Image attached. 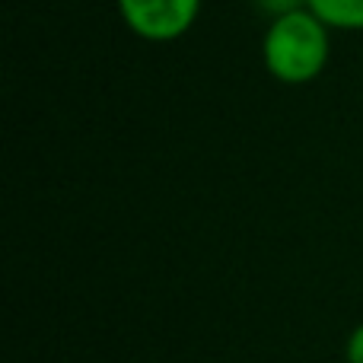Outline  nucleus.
Here are the masks:
<instances>
[{
    "label": "nucleus",
    "instance_id": "1",
    "mask_svg": "<svg viewBox=\"0 0 363 363\" xmlns=\"http://www.w3.org/2000/svg\"><path fill=\"white\" fill-rule=\"evenodd\" d=\"M328 57H332V29L309 6L268 19L262 38V61L277 83L306 86L328 67Z\"/></svg>",
    "mask_w": 363,
    "mask_h": 363
},
{
    "label": "nucleus",
    "instance_id": "2",
    "mask_svg": "<svg viewBox=\"0 0 363 363\" xmlns=\"http://www.w3.org/2000/svg\"><path fill=\"white\" fill-rule=\"evenodd\" d=\"M115 6L128 32L153 45L182 38L201 13V0H115Z\"/></svg>",
    "mask_w": 363,
    "mask_h": 363
},
{
    "label": "nucleus",
    "instance_id": "3",
    "mask_svg": "<svg viewBox=\"0 0 363 363\" xmlns=\"http://www.w3.org/2000/svg\"><path fill=\"white\" fill-rule=\"evenodd\" d=\"M332 32H363V0H306Z\"/></svg>",
    "mask_w": 363,
    "mask_h": 363
},
{
    "label": "nucleus",
    "instance_id": "4",
    "mask_svg": "<svg viewBox=\"0 0 363 363\" xmlns=\"http://www.w3.org/2000/svg\"><path fill=\"white\" fill-rule=\"evenodd\" d=\"M255 6L268 19H277V16H287V13L303 10V6H306V0H255Z\"/></svg>",
    "mask_w": 363,
    "mask_h": 363
},
{
    "label": "nucleus",
    "instance_id": "5",
    "mask_svg": "<svg viewBox=\"0 0 363 363\" xmlns=\"http://www.w3.org/2000/svg\"><path fill=\"white\" fill-rule=\"evenodd\" d=\"M345 363H363V322L351 328L345 341Z\"/></svg>",
    "mask_w": 363,
    "mask_h": 363
}]
</instances>
